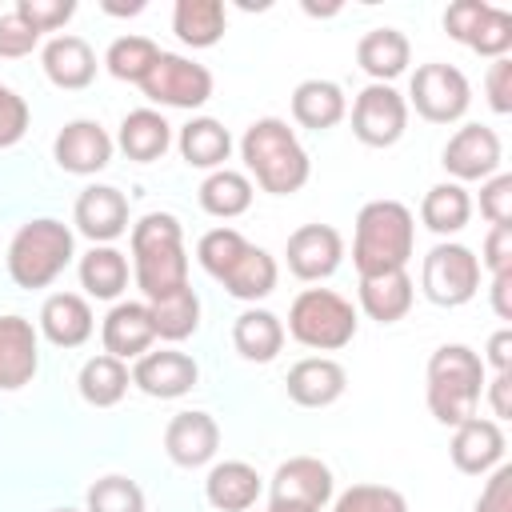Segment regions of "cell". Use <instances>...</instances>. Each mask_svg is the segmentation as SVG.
<instances>
[{
	"instance_id": "3957f363",
	"label": "cell",
	"mask_w": 512,
	"mask_h": 512,
	"mask_svg": "<svg viewBox=\"0 0 512 512\" xmlns=\"http://www.w3.org/2000/svg\"><path fill=\"white\" fill-rule=\"evenodd\" d=\"M412 244H416V224L400 200H368L356 212L352 264L360 276L400 272L412 260Z\"/></svg>"
},
{
	"instance_id": "c3c4849f",
	"label": "cell",
	"mask_w": 512,
	"mask_h": 512,
	"mask_svg": "<svg viewBox=\"0 0 512 512\" xmlns=\"http://www.w3.org/2000/svg\"><path fill=\"white\" fill-rule=\"evenodd\" d=\"M476 512H512V464H496L480 488Z\"/></svg>"
},
{
	"instance_id": "8fae6325",
	"label": "cell",
	"mask_w": 512,
	"mask_h": 512,
	"mask_svg": "<svg viewBox=\"0 0 512 512\" xmlns=\"http://www.w3.org/2000/svg\"><path fill=\"white\" fill-rule=\"evenodd\" d=\"M504 160V148H500V136L488 128V124H464L448 136L444 144V172L456 180V184H468V180H488L496 176Z\"/></svg>"
},
{
	"instance_id": "1f68e13d",
	"label": "cell",
	"mask_w": 512,
	"mask_h": 512,
	"mask_svg": "<svg viewBox=\"0 0 512 512\" xmlns=\"http://www.w3.org/2000/svg\"><path fill=\"white\" fill-rule=\"evenodd\" d=\"M128 384H132L128 364L116 360V356H108V352L84 360V368H80V376H76V388H80L84 404H92V408H116V404L124 400Z\"/></svg>"
},
{
	"instance_id": "2e32d148",
	"label": "cell",
	"mask_w": 512,
	"mask_h": 512,
	"mask_svg": "<svg viewBox=\"0 0 512 512\" xmlns=\"http://www.w3.org/2000/svg\"><path fill=\"white\" fill-rule=\"evenodd\" d=\"M220 448V424L200 412V408H188V412H176L164 428V452L172 464L180 468H200L216 456Z\"/></svg>"
},
{
	"instance_id": "f6af8a7d",
	"label": "cell",
	"mask_w": 512,
	"mask_h": 512,
	"mask_svg": "<svg viewBox=\"0 0 512 512\" xmlns=\"http://www.w3.org/2000/svg\"><path fill=\"white\" fill-rule=\"evenodd\" d=\"M480 216L488 224H512V176L496 172L480 184Z\"/></svg>"
},
{
	"instance_id": "e575fe53",
	"label": "cell",
	"mask_w": 512,
	"mask_h": 512,
	"mask_svg": "<svg viewBox=\"0 0 512 512\" xmlns=\"http://www.w3.org/2000/svg\"><path fill=\"white\" fill-rule=\"evenodd\" d=\"M200 208L216 220H236L252 208V180L232 168H216L200 184Z\"/></svg>"
},
{
	"instance_id": "d6a6232c",
	"label": "cell",
	"mask_w": 512,
	"mask_h": 512,
	"mask_svg": "<svg viewBox=\"0 0 512 512\" xmlns=\"http://www.w3.org/2000/svg\"><path fill=\"white\" fill-rule=\"evenodd\" d=\"M80 288L96 300H116L124 288H128V260L120 248L112 244H92L84 256H80Z\"/></svg>"
},
{
	"instance_id": "7dc6e473",
	"label": "cell",
	"mask_w": 512,
	"mask_h": 512,
	"mask_svg": "<svg viewBox=\"0 0 512 512\" xmlns=\"http://www.w3.org/2000/svg\"><path fill=\"white\" fill-rule=\"evenodd\" d=\"M480 268H488L492 276L512 272V224H492L484 236V252L476 256Z\"/></svg>"
},
{
	"instance_id": "7a4b0ae2",
	"label": "cell",
	"mask_w": 512,
	"mask_h": 512,
	"mask_svg": "<svg viewBox=\"0 0 512 512\" xmlns=\"http://www.w3.org/2000/svg\"><path fill=\"white\" fill-rule=\"evenodd\" d=\"M132 276L148 304L188 284L184 232L172 212H148L132 224Z\"/></svg>"
},
{
	"instance_id": "8d00e7d4",
	"label": "cell",
	"mask_w": 512,
	"mask_h": 512,
	"mask_svg": "<svg viewBox=\"0 0 512 512\" xmlns=\"http://www.w3.org/2000/svg\"><path fill=\"white\" fill-rule=\"evenodd\" d=\"M148 312H152L156 336H160V340H172V344H176V340H188V336L200 328V296L192 292V284L176 288L172 296L152 300Z\"/></svg>"
},
{
	"instance_id": "816d5d0a",
	"label": "cell",
	"mask_w": 512,
	"mask_h": 512,
	"mask_svg": "<svg viewBox=\"0 0 512 512\" xmlns=\"http://www.w3.org/2000/svg\"><path fill=\"white\" fill-rule=\"evenodd\" d=\"M488 388V404H492V420H508L512 416V372H496L492 380H484Z\"/></svg>"
},
{
	"instance_id": "44dd1931",
	"label": "cell",
	"mask_w": 512,
	"mask_h": 512,
	"mask_svg": "<svg viewBox=\"0 0 512 512\" xmlns=\"http://www.w3.org/2000/svg\"><path fill=\"white\" fill-rule=\"evenodd\" d=\"M272 500H292L308 508H324L332 500V468L316 456H292L272 476Z\"/></svg>"
},
{
	"instance_id": "ba28073f",
	"label": "cell",
	"mask_w": 512,
	"mask_h": 512,
	"mask_svg": "<svg viewBox=\"0 0 512 512\" xmlns=\"http://www.w3.org/2000/svg\"><path fill=\"white\" fill-rule=\"evenodd\" d=\"M408 104L428 124H456L472 104L468 76L456 64H440V60L420 64L412 72V84H408Z\"/></svg>"
},
{
	"instance_id": "7402d4cb",
	"label": "cell",
	"mask_w": 512,
	"mask_h": 512,
	"mask_svg": "<svg viewBox=\"0 0 512 512\" xmlns=\"http://www.w3.org/2000/svg\"><path fill=\"white\" fill-rule=\"evenodd\" d=\"M40 64L44 76L64 92H80L96 80V52L84 36H52L40 52Z\"/></svg>"
},
{
	"instance_id": "cb8c5ba5",
	"label": "cell",
	"mask_w": 512,
	"mask_h": 512,
	"mask_svg": "<svg viewBox=\"0 0 512 512\" xmlns=\"http://www.w3.org/2000/svg\"><path fill=\"white\" fill-rule=\"evenodd\" d=\"M412 300H416V288H412V276L404 268L380 272V276H360V308L376 324L404 320L412 312Z\"/></svg>"
},
{
	"instance_id": "4dcf8cb0",
	"label": "cell",
	"mask_w": 512,
	"mask_h": 512,
	"mask_svg": "<svg viewBox=\"0 0 512 512\" xmlns=\"http://www.w3.org/2000/svg\"><path fill=\"white\" fill-rule=\"evenodd\" d=\"M276 280H280L276 260H272L264 248H256V244H248V248L228 264V272L220 276V284H224L228 296H236V300H264V296H272Z\"/></svg>"
},
{
	"instance_id": "277c9868",
	"label": "cell",
	"mask_w": 512,
	"mask_h": 512,
	"mask_svg": "<svg viewBox=\"0 0 512 512\" xmlns=\"http://www.w3.org/2000/svg\"><path fill=\"white\" fill-rule=\"evenodd\" d=\"M484 392V360L468 344H440L428 356V412L456 428L476 416Z\"/></svg>"
},
{
	"instance_id": "f5cc1de1",
	"label": "cell",
	"mask_w": 512,
	"mask_h": 512,
	"mask_svg": "<svg viewBox=\"0 0 512 512\" xmlns=\"http://www.w3.org/2000/svg\"><path fill=\"white\" fill-rule=\"evenodd\" d=\"M480 360H488L496 372H512V328L492 332V340H488V356H480Z\"/></svg>"
},
{
	"instance_id": "4316f807",
	"label": "cell",
	"mask_w": 512,
	"mask_h": 512,
	"mask_svg": "<svg viewBox=\"0 0 512 512\" xmlns=\"http://www.w3.org/2000/svg\"><path fill=\"white\" fill-rule=\"evenodd\" d=\"M348 112V100L340 92V84L332 80H300L296 92H292V120L300 128H312V132H324V128H336Z\"/></svg>"
},
{
	"instance_id": "ac0fdd59",
	"label": "cell",
	"mask_w": 512,
	"mask_h": 512,
	"mask_svg": "<svg viewBox=\"0 0 512 512\" xmlns=\"http://www.w3.org/2000/svg\"><path fill=\"white\" fill-rule=\"evenodd\" d=\"M40 368V332L24 316H0V392L32 384Z\"/></svg>"
},
{
	"instance_id": "db71d44e",
	"label": "cell",
	"mask_w": 512,
	"mask_h": 512,
	"mask_svg": "<svg viewBox=\"0 0 512 512\" xmlns=\"http://www.w3.org/2000/svg\"><path fill=\"white\" fill-rule=\"evenodd\" d=\"M492 312L500 320H512V272L492 276Z\"/></svg>"
},
{
	"instance_id": "836d02e7",
	"label": "cell",
	"mask_w": 512,
	"mask_h": 512,
	"mask_svg": "<svg viewBox=\"0 0 512 512\" xmlns=\"http://www.w3.org/2000/svg\"><path fill=\"white\" fill-rule=\"evenodd\" d=\"M420 220L428 232L436 236H452L460 232L468 220H472V196L464 192V184L456 180H444V184H432L420 200Z\"/></svg>"
},
{
	"instance_id": "f1b7e54d",
	"label": "cell",
	"mask_w": 512,
	"mask_h": 512,
	"mask_svg": "<svg viewBox=\"0 0 512 512\" xmlns=\"http://www.w3.org/2000/svg\"><path fill=\"white\" fill-rule=\"evenodd\" d=\"M176 144H180V156H184V164L188 168H224V160L232 156V136H228V128L220 124V120H212V116H192L184 128H180V136H176Z\"/></svg>"
},
{
	"instance_id": "f35d334b",
	"label": "cell",
	"mask_w": 512,
	"mask_h": 512,
	"mask_svg": "<svg viewBox=\"0 0 512 512\" xmlns=\"http://www.w3.org/2000/svg\"><path fill=\"white\" fill-rule=\"evenodd\" d=\"M84 500H88L84 512H144V492L128 476H100Z\"/></svg>"
},
{
	"instance_id": "60d3db41",
	"label": "cell",
	"mask_w": 512,
	"mask_h": 512,
	"mask_svg": "<svg viewBox=\"0 0 512 512\" xmlns=\"http://www.w3.org/2000/svg\"><path fill=\"white\" fill-rule=\"evenodd\" d=\"M248 248V240L236 232V228H212V232H204L200 236V244H196V260H200V268L208 272V276H224L228 272V264L240 256Z\"/></svg>"
},
{
	"instance_id": "ffe728a7",
	"label": "cell",
	"mask_w": 512,
	"mask_h": 512,
	"mask_svg": "<svg viewBox=\"0 0 512 512\" xmlns=\"http://www.w3.org/2000/svg\"><path fill=\"white\" fill-rule=\"evenodd\" d=\"M284 388H288V400L300 408H328L344 396L348 372L332 356H308V360H296L288 368Z\"/></svg>"
},
{
	"instance_id": "4fadbf2b",
	"label": "cell",
	"mask_w": 512,
	"mask_h": 512,
	"mask_svg": "<svg viewBox=\"0 0 512 512\" xmlns=\"http://www.w3.org/2000/svg\"><path fill=\"white\" fill-rule=\"evenodd\" d=\"M200 380V368L188 352H176V348H160V352H144L136 364H132V384L144 392V396H156V400H176L184 392H192Z\"/></svg>"
},
{
	"instance_id": "6da1fadb",
	"label": "cell",
	"mask_w": 512,
	"mask_h": 512,
	"mask_svg": "<svg viewBox=\"0 0 512 512\" xmlns=\"http://www.w3.org/2000/svg\"><path fill=\"white\" fill-rule=\"evenodd\" d=\"M240 160L244 168L256 176V184L272 196H292L308 184L312 176V160L300 148L296 132L276 120V116H260L244 128L240 136Z\"/></svg>"
},
{
	"instance_id": "11a10c76",
	"label": "cell",
	"mask_w": 512,
	"mask_h": 512,
	"mask_svg": "<svg viewBox=\"0 0 512 512\" xmlns=\"http://www.w3.org/2000/svg\"><path fill=\"white\" fill-rule=\"evenodd\" d=\"M104 12H112V16H136V12H144V0H132V4H108L104 0Z\"/></svg>"
},
{
	"instance_id": "f546056e",
	"label": "cell",
	"mask_w": 512,
	"mask_h": 512,
	"mask_svg": "<svg viewBox=\"0 0 512 512\" xmlns=\"http://www.w3.org/2000/svg\"><path fill=\"white\" fill-rule=\"evenodd\" d=\"M232 344H236V352H240L244 360L268 364V360H276L280 348H284V324H280V316H272L268 308H248V312H240L236 324H232Z\"/></svg>"
},
{
	"instance_id": "6f0895ef",
	"label": "cell",
	"mask_w": 512,
	"mask_h": 512,
	"mask_svg": "<svg viewBox=\"0 0 512 512\" xmlns=\"http://www.w3.org/2000/svg\"><path fill=\"white\" fill-rule=\"evenodd\" d=\"M52 512H76V508H52Z\"/></svg>"
},
{
	"instance_id": "681fc988",
	"label": "cell",
	"mask_w": 512,
	"mask_h": 512,
	"mask_svg": "<svg viewBox=\"0 0 512 512\" xmlns=\"http://www.w3.org/2000/svg\"><path fill=\"white\" fill-rule=\"evenodd\" d=\"M484 12H488V4H484V0H456V4H448V8H444V32H448L452 40L468 44V36H472V32H476V24L484 20Z\"/></svg>"
},
{
	"instance_id": "9f6ffc18",
	"label": "cell",
	"mask_w": 512,
	"mask_h": 512,
	"mask_svg": "<svg viewBox=\"0 0 512 512\" xmlns=\"http://www.w3.org/2000/svg\"><path fill=\"white\" fill-rule=\"evenodd\" d=\"M264 512H316V508H308V504H292V500H268Z\"/></svg>"
},
{
	"instance_id": "8992f818",
	"label": "cell",
	"mask_w": 512,
	"mask_h": 512,
	"mask_svg": "<svg viewBox=\"0 0 512 512\" xmlns=\"http://www.w3.org/2000/svg\"><path fill=\"white\" fill-rule=\"evenodd\" d=\"M288 336L312 352H340L356 336V308L332 288H304L288 308Z\"/></svg>"
},
{
	"instance_id": "9a60e30c",
	"label": "cell",
	"mask_w": 512,
	"mask_h": 512,
	"mask_svg": "<svg viewBox=\"0 0 512 512\" xmlns=\"http://www.w3.org/2000/svg\"><path fill=\"white\" fill-rule=\"evenodd\" d=\"M448 452L464 476H488L496 464H504V428L488 416H468L452 428Z\"/></svg>"
},
{
	"instance_id": "5bb4252c",
	"label": "cell",
	"mask_w": 512,
	"mask_h": 512,
	"mask_svg": "<svg viewBox=\"0 0 512 512\" xmlns=\"http://www.w3.org/2000/svg\"><path fill=\"white\" fill-rule=\"evenodd\" d=\"M52 156L72 176H96L100 168L112 164V136L96 120H68L56 132Z\"/></svg>"
},
{
	"instance_id": "bcb514c9",
	"label": "cell",
	"mask_w": 512,
	"mask_h": 512,
	"mask_svg": "<svg viewBox=\"0 0 512 512\" xmlns=\"http://www.w3.org/2000/svg\"><path fill=\"white\" fill-rule=\"evenodd\" d=\"M24 132H28V100L16 88L0 84V148L20 144Z\"/></svg>"
},
{
	"instance_id": "9c48e42d",
	"label": "cell",
	"mask_w": 512,
	"mask_h": 512,
	"mask_svg": "<svg viewBox=\"0 0 512 512\" xmlns=\"http://www.w3.org/2000/svg\"><path fill=\"white\" fill-rule=\"evenodd\" d=\"M140 92L160 104V108H200L212 96V72L188 56L176 52H160L156 64L148 68V76L140 80Z\"/></svg>"
},
{
	"instance_id": "83f0119b",
	"label": "cell",
	"mask_w": 512,
	"mask_h": 512,
	"mask_svg": "<svg viewBox=\"0 0 512 512\" xmlns=\"http://www.w3.org/2000/svg\"><path fill=\"white\" fill-rule=\"evenodd\" d=\"M116 144H120V152H124L128 160L152 164V160H160V156L168 152V144H172V124H168L156 108H136V112H128V116L120 120Z\"/></svg>"
},
{
	"instance_id": "484cf974",
	"label": "cell",
	"mask_w": 512,
	"mask_h": 512,
	"mask_svg": "<svg viewBox=\"0 0 512 512\" xmlns=\"http://www.w3.org/2000/svg\"><path fill=\"white\" fill-rule=\"evenodd\" d=\"M408 60H412V44L400 28H372L356 44V64L372 76V84L396 80L408 68Z\"/></svg>"
},
{
	"instance_id": "603a6c76",
	"label": "cell",
	"mask_w": 512,
	"mask_h": 512,
	"mask_svg": "<svg viewBox=\"0 0 512 512\" xmlns=\"http://www.w3.org/2000/svg\"><path fill=\"white\" fill-rule=\"evenodd\" d=\"M96 328V316L84 296L76 292H52L40 308V332L56 348H80Z\"/></svg>"
},
{
	"instance_id": "5b68a950",
	"label": "cell",
	"mask_w": 512,
	"mask_h": 512,
	"mask_svg": "<svg viewBox=\"0 0 512 512\" xmlns=\"http://www.w3.org/2000/svg\"><path fill=\"white\" fill-rule=\"evenodd\" d=\"M72 264V228L40 216L16 228L8 240V276L16 288H48Z\"/></svg>"
},
{
	"instance_id": "ab89813d",
	"label": "cell",
	"mask_w": 512,
	"mask_h": 512,
	"mask_svg": "<svg viewBox=\"0 0 512 512\" xmlns=\"http://www.w3.org/2000/svg\"><path fill=\"white\" fill-rule=\"evenodd\" d=\"M332 512H408V500L388 484H352L332 500Z\"/></svg>"
},
{
	"instance_id": "ee69618b",
	"label": "cell",
	"mask_w": 512,
	"mask_h": 512,
	"mask_svg": "<svg viewBox=\"0 0 512 512\" xmlns=\"http://www.w3.org/2000/svg\"><path fill=\"white\" fill-rule=\"evenodd\" d=\"M16 12L44 36V32L64 28L76 16V0H16Z\"/></svg>"
},
{
	"instance_id": "d4e9b609",
	"label": "cell",
	"mask_w": 512,
	"mask_h": 512,
	"mask_svg": "<svg viewBox=\"0 0 512 512\" xmlns=\"http://www.w3.org/2000/svg\"><path fill=\"white\" fill-rule=\"evenodd\" d=\"M260 472L244 460H224V464H212L208 480H204V496L216 512H248L260 496Z\"/></svg>"
},
{
	"instance_id": "d6986e66",
	"label": "cell",
	"mask_w": 512,
	"mask_h": 512,
	"mask_svg": "<svg viewBox=\"0 0 512 512\" xmlns=\"http://www.w3.org/2000/svg\"><path fill=\"white\" fill-rule=\"evenodd\" d=\"M100 340H104V352L108 356H116V360H140L152 348V340H156L148 304H140V300L112 304V312L100 324Z\"/></svg>"
},
{
	"instance_id": "d590c367",
	"label": "cell",
	"mask_w": 512,
	"mask_h": 512,
	"mask_svg": "<svg viewBox=\"0 0 512 512\" xmlns=\"http://www.w3.org/2000/svg\"><path fill=\"white\" fill-rule=\"evenodd\" d=\"M172 32L188 48H212L224 36V4L220 0H176Z\"/></svg>"
},
{
	"instance_id": "7bdbcfd3",
	"label": "cell",
	"mask_w": 512,
	"mask_h": 512,
	"mask_svg": "<svg viewBox=\"0 0 512 512\" xmlns=\"http://www.w3.org/2000/svg\"><path fill=\"white\" fill-rule=\"evenodd\" d=\"M36 44H40V32H36L16 8L0 12V60H20V56H28Z\"/></svg>"
},
{
	"instance_id": "e0dca14e",
	"label": "cell",
	"mask_w": 512,
	"mask_h": 512,
	"mask_svg": "<svg viewBox=\"0 0 512 512\" xmlns=\"http://www.w3.org/2000/svg\"><path fill=\"white\" fill-rule=\"evenodd\" d=\"M72 220L76 228L92 240V244H112L116 236L128 232V200L120 188L112 184H92L76 196V208H72Z\"/></svg>"
},
{
	"instance_id": "30bf717a",
	"label": "cell",
	"mask_w": 512,
	"mask_h": 512,
	"mask_svg": "<svg viewBox=\"0 0 512 512\" xmlns=\"http://www.w3.org/2000/svg\"><path fill=\"white\" fill-rule=\"evenodd\" d=\"M408 128V100L392 84H368L352 100V136L368 148H392Z\"/></svg>"
},
{
	"instance_id": "7c38bea8",
	"label": "cell",
	"mask_w": 512,
	"mask_h": 512,
	"mask_svg": "<svg viewBox=\"0 0 512 512\" xmlns=\"http://www.w3.org/2000/svg\"><path fill=\"white\" fill-rule=\"evenodd\" d=\"M284 256L296 280H328L344 260V240L332 224H300L288 236Z\"/></svg>"
},
{
	"instance_id": "74e56055",
	"label": "cell",
	"mask_w": 512,
	"mask_h": 512,
	"mask_svg": "<svg viewBox=\"0 0 512 512\" xmlns=\"http://www.w3.org/2000/svg\"><path fill=\"white\" fill-rule=\"evenodd\" d=\"M160 48L148 40V36H116L104 52V68L116 76V80H128V84H140L148 76V68L156 64Z\"/></svg>"
},
{
	"instance_id": "b9f144b4",
	"label": "cell",
	"mask_w": 512,
	"mask_h": 512,
	"mask_svg": "<svg viewBox=\"0 0 512 512\" xmlns=\"http://www.w3.org/2000/svg\"><path fill=\"white\" fill-rule=\"evenodd\" d=\"M468 48H472L476 56H488V60L508 56V48H512V16H508L504 8H492V4H488L484 20H480L476 32L468 36Z\"/></svg>"
},
{
	"instance_id": "52a82bcc",
	"label": "cell",
	"mask_w": 512,
	"mask_h": 512,
	"mask_svg": "<svg viewBox=\"0 0 512 512\" xmlns=\"http://www.w3.org/2000/svg\"><path fill=\"white\" fill-rule=\"evenodd\" d=\"M420 288L432 304L440 308H460L480 292V260L468 244L444 240L424 256L420 268Z\"/></svg>"
},
{
	"instance_id": "f907efd6",
	"label": "cell",
	"mask_w": 512,
	"mask_h": 512,
	"mask_svg": "<svg viewBox=\"0 0 512 512\" xmlns=\"http://www.w3.org/2000/svg\"><path fill=\"white\" fill-rule=\"evenodd\" d=\"M484 96H488L492 112H500V116L512 112V60L508 56H500V60L488 64V72H484Z\"/></svg>"
}]
</instances>
